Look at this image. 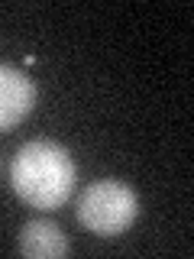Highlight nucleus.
Returning <instances> with one entry per match:
<instances>
[{"instance_id":"obj_2","label":"nucleus","mask_w":194,"mask_h":259,"mask_svg":"<svg viewBox=\"0 0 194 259\" xmlns=\"http://www.w3.org/2000/svg\"><path fill=\"white\" fill-rule=\"evenodd\" d=\"M139 214V198L117 178L91 182L78 198V221L97 237H117Z\"/></svg>"},{"instance_id":"obj_1","label":"nucleus","mask_w":194,"mask_h":259,"mask_svg":"<svg viewBox=\"0 0 194 259\" xmlns=\"http://www.w3.org/2000/svg\"><path fill=\"white\" fill-rule=\"evenodd\" d=\"M13 191L32 207H59L75 185V162L68 149L52 140H29L10 162Z\"/></svg>"},{"instance_id":"obj_4","label":"nucleus","mask_w":194,"mask_h":259,"mask_svg":"<svg viewBox=\"0 0 194 259\" xmlns=\"http://www.w3.org/2000/svg\"><path fill=\"white\" fill-rule=\"evenodd\" d=\"M20 253L29 259H59L68 253V240L59 224L36 217V221L23 224L20 230Z\"/></svg>"},{"instance_id":"obj_3","label":"nucleus","mask_w":194,"mask_h":259,"mask_svg":"<svg viewBox=\"0 0 194 259\" xmlns=\"http://www.w3.org/2000/svg\"><path fill=\"white\" fill-rule=\"evenodd\" d=\"M36 104V84L20 68L0 65V130H10Z\"/></svg>"}]
</instances>
